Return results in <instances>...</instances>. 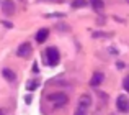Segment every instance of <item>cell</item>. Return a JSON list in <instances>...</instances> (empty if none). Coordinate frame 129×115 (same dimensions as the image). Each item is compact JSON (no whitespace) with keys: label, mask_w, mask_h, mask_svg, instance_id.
<instances>
[{"label":"cell","mask_w":129,"mask_h":115,"mask_svg":"<svg viewBox=\"0 0 129 115\" xmlns=\"http://www.w3.org/2000/svg\"><path fill=\"white\" fill-rule=\"evenodd\" d=\"M90 104H91L90 95H88V94H83V95L80 97L79 105H77V110H75L74 115H87V110H88V107H90Z\"/></svg>","instance_id":"1"},{"label":"cell","mask_w":129,"mask_h":115,"mask_svg":"<svg viewBox=\"0 0 129 115\" xmlns=\"http://www.w3.org/2000/svg\"><path fill=\"white\" fill-rule=\"evenodd\" d=\"M46 59H47V64H49V66H56V64L59 63V59H60L59 51H57L56 48L46 49Z\"/></svg>","instance_id":"2"},{"label":"cell","mask_w":129,"mask_h":115,"mask_svg":"<svg viewBox=\"0 0 129 115\" xmlns=\"http://www.w3.org/2000/svg\"><path fill=\"white\" fill-rule=\"evenodd\" d=\"M49 100L56 107H62L64 104H67V95L62 94V92H56V94H51V95H49Z\"/></svg>","instance_id":"3"},{"label":"cell","mask_w":129,"mask_h":115,"mask_svg":"<svg viewBox=\"0 0 129 115\" xmlns=\"http://www.w3.org/2000/svg\"><path fill=\"white\" fill-rule=\"evenodd\" d=\"M116 107L119 109V112H129V99L126 95H119L116 99Z\"/></svg>","instance_id":"4"},{"label":"cell","mask_w":129,"mask_h":115,"mask_svg":"<svg viewBox=\"0 0 129 115\" xmlns=\"http://www.w3.org/2000/svg\"><path fill=\"white\" fill-rule=\"evenodd\" d=\"M2 10H3L5 15H13V13H15V2H12V0H3Z\"/></svg>","instance_id":"5"},{"label":"cell","mask_w":129,"mask_h":115,"mask_svg":"<svg viewBox=\"0 0 129 115\" xmlns=\"http://www.w3.org/2000/svg\"><path fill=\"white\" fill-rule=\"evenodd\" d=\"M29 54H31V45H29V43H23V45H20L18 56L20 58H28Z\"/></svg>","instance_id":"6"},{"label":"cell","mask_w":129,"mask_h":115,"mask_svg":"<svg viewBox=\"0 0 129 115\" xmlns=\"http://www.w3.org/2000/svg\"><path fill=\"white\" fill-rule=\"evenodd\" d=\"M49 36V30H46V28H41L38 33H36V41L38 43H44L46 41V38Z\"/></svg>","instance_id":"7"},{"label":"cell","mask_w":129,"mask_h":115,"mask_svg":"<svg viewBox=\"0 0 129 115\" xmlns=\"http://www.w3.org/2000/svg\"><path fill=\"white\" fill-rule=\"evenodd\" d=\"M101 82H103V74L101 72H95L93 76H91V79H90V84L93 87H96V86H100Z\"/></svg>","instance_id":"8"},{"label":"cell","mask_w":129,"mask_h":115,"mask_svg":"<svg viewBox=\"0 0 129 115\" xmlns=\"http://www.w3.org/2000/svg\"><path fill=\"white\" fill-rule=\"evenodd\" d=\"M2 74H3V77H5L7 81H10V82H13V81L16 79V74L13 72L12 69H7V67H5V69L2 71Z\"/></svg>","instance_id":"9"},{"label":"cell","mask_w":129,"mask_h":115,"mask_svg":"<svg viewBox=\"0 0 129 115\" xmlns=\"http://www.w3.org/2000/svg\"><path fill=\"white\" fill-rule=\"evenodd\" d=\"M90 5L93 7L95 12H101L103 7H105V3H103V0H90Z\"/></svg>","instance_id":"10"},{"label":"cell","mask_w":129,"mask_h":115,"mask_svg":"<svg viewBox=\"0 0 129 115\" xmlns=\"http://www.w3.org/2000/svg\"><path fill=\"white\" fill-rule=\"evenodd\" d=\"M87 0H74L72 2V7L74 8H82V7H87Z\"/></svg>","instance_id":"11"},{"label":"cell","mask_w":129,"mask_h":115,"mask_svg":"<svg viewBox=\"0 0 129 115\" xmlns=\"http://www.w3.org/2000/svg\"><path fill=\"white\" fill-rule=\"evenodd\" d=\"M26 87H28V90H35V89H38V87H39V82H38V81H31V82H28V86H26Z\"/></svg>","instance_id":"12"},{"label":"cell","mask_w":129,"mask_h":115,"mask_svg":"<svg viewBox=\"0 0 129 115\" xmlns=\"http://www.w3.org/2000/svg\"><path fill=\"white\" fill-rule=\"evenodd\" d=\"M93 36H95V38H100V36H101V38H110V33H93Z\"/></svg>","instance_id":"13"},{"label":"cell","mask_w":129,"mask_h":115,"mask_svg":"<svg viewBox=\"0 0 129 115\" xmlns=\"http://www.w3.org/2000/svg\"><path fill=\"white\" fill-rule=\"evenodd\" d=\"M124 89L129 92V77H126V79H124Z\"/></svg>","instance_id":"14"},{"label":"cell","mask_w":129,"mask_h":115,"mask_svg":"<svg viewBox=\"0 0 129 115\" xmlns=\"http://www.w3.org/2000/svg\"><path fill=\"white\" fill-rule=\"evenodd\" d=\"M33 71H35V72H38V71H39V67H38V64H33Z\"/></svg>","instance_id":"15"},{"label":"cell","mask_w":129,"mask_h":115,"mask_svg":"<svg viewBox=\"0 0 129 115\" xmlns=\"http://www.w3.org/2000/svg\"><path fill=\"white\" fill-rule=\"evenodd\" d=\"M0 115H5V113H3V110H0Z\"/></svg>","instance_id":"16"},{"label":"cell","mask_w":129,"mask_h":115,"mask_svg":"<svg viewBox=\"0 0 129 115\" xmlns=\"http://www.w3.org/2000/svg\"><path fill=\"white\" fill-rule=\"evenodd\" d=\"M126 2H127V3H129V0H126Z\"/></svg>","instance_id":"17"}]
</instances>
